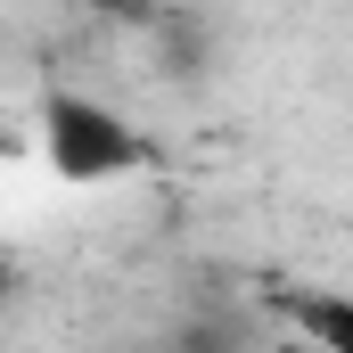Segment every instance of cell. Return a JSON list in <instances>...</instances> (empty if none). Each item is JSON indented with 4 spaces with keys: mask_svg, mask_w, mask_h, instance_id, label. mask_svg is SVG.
I'll return each mask as SVG.
<instances>
[{
    "mask_svg": "<svg viewBox=\"0 0 353 353\" xmlns=\"http://www.w3.org/2000/svg\"><path fill=\"white\" fill-rule=\"evenodd\" d=\"M99 8H115V17H132V8H140V0H99Z\"/></svg>",
    "mask_w": 353,
    "mask_h": 353,
    "instance_id": "4",
    "label": "cell"
},
{
    "mask_svg": "<svg viewBox=\"0 0 353 353\" xmlns=\"http://www.w3.org/2000/svg\"><path fill=\"white\" fill-rule=\"evenodd\" d=\"M279 312H288V329L321 337L329 353H353V288H304V296H288Z\"/></svg>",
    "mask_w": 353,
    "mask_h": 353,
    "instance_id": "2",
    "label": "cell"
},
{
    "mask_svg": "<svg viewBox=\"0 0 353 353\" xmlns=\"http://www.w3.org/2000/svg\"><path fill=\"white\" fill-rule=\"evenodd\" d=\"M271 353H329V345H321V337H304V329H288V337H279Z\"/></svg>",
    "mask_w": 353,
    "mask_h": 353,
    "instance_id": "3",
    "label": "cell"
},
{
    "mask_svg": "<svg viewBox=\"0 0 353 353\" xmlns=\"http://www.w3.org/2000/svg\"><path fill=\"white\" fill-rule=\"evenodd\" d=\"M41 157H50L58 181L90 189V181L140 173V165L157 157V140H148L132 115H115L107 99H90V90H50V99H41Z\"/></svg>",
    "mask_w": 353,
    "mask_h": 353,
    "instance_id": "1",
    "label": "cell"
}]
</instances>
